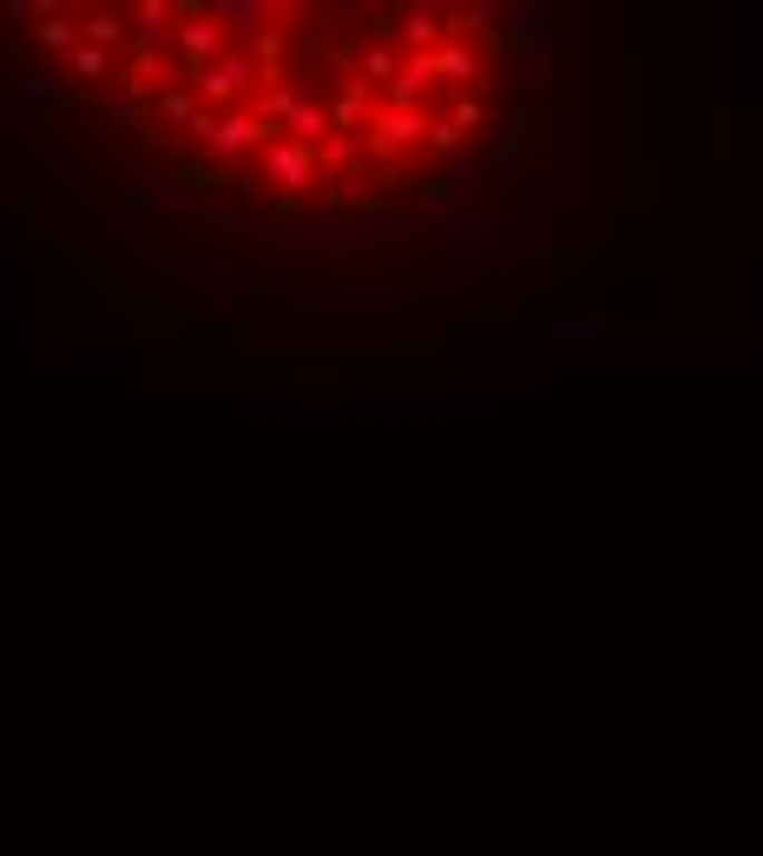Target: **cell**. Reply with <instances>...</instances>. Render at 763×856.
<instances>
[{
    "instance_id": "6da1fadb",
    "label": "cell",
    "mask_w": 763,
    "mask_h": 856,
    "mask_svg": "<svg viewBox=\"0 0 763 856\" xmlns=\"http://www.w3.org/2000/svg\"><path fill=\"white\" fill-rule=\"evenodd\" d=\"M40 20H47V27H40V40H47V47H72V33H79V27H72L67 13H40Z\"/></svg>"
}]
</instances>
